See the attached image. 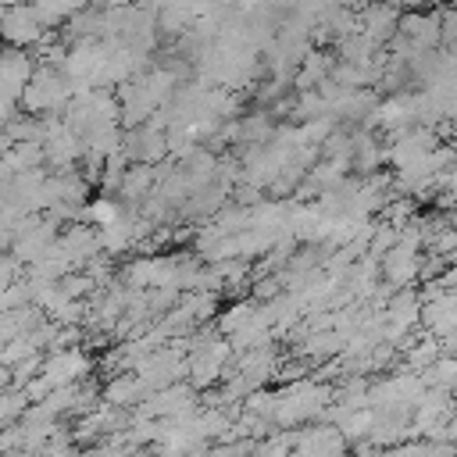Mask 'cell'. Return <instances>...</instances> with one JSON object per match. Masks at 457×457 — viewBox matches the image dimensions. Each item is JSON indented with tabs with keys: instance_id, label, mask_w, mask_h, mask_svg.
<instances>
[{
	"instance_id": "cell-1",
	"label": "cell",
	"mask_w": 457,
	"mask_h": 457,
	"mask_svg": "<svg viewBox=\"0 0 457 457\" xmlns=\"http://www.w3.org/2000/svg\"><path fill=\"white\" fill-rule=\"evenodd\" d=\"M336 400V389L325 386V382H293L286 389H278V407H275V425L282 428H293V425H303V421H314L318 414H325Z\"/></svg>"
},
{
	"instance_id": "cell-2",
	"label": "cell",
	"mask_w": 457,
	"mask_h": 457,
	"mask_svg": "<svg viewBox=\"0 0 457 457\" xmlns=\"http://www.w3.org/2000/svg\"><path fill=\"white\" fill-rule=\"evenodd\" d=\"M428 393L425 378L414 375V371H396V375H386L382 382L371 386V411L378 414H400V418H411L421 403V396Z\"/></svg>"
},
{
	"instance_id": "cell-3",
	"label": "cell",
	"mask_w": 457,
	"mask_h": 457,
	"mask_svg": "<svg viewBox=\"0 0 457 457\" xmlns=\"http://www.w3.org/2000/svg\"><path fill=\"white\" fill-rule=\"evenodd\" d=\"M71 100H75L71 79L64 71H57V68L39 64L32 82H29V89H25V96H21V107H25V114H46L50 118L57 111H68Z\"/></svg>"
},
{
	"instance_id": "cell-4",
	"label": "cell",
	"mask_w": 457,
	"mask_h": 457,
	"mask_svg": "<svg viewBox=\"0 0 457 457\" xmlns=\"http://www.w3.org/2000/svg\"><path fill=\"white\" fill-rule=\"evenodd\" d=\"M193 411H196V386L175 382V386H168L161 393H150V400L136 414L154 418V421H179V418H186Z\"/></svg>"
},
{
	"instance_id": "cell-5",
	"label": "cell",
	"mask_w": 457,
	"mask_h": 457,
	"mask_svg": "<svg viewBox=\"0 0 457 457\" xmlns=\"http://www.w3.org/2000/svg\"><path fill=\"white\" fill-rule=\"evenodd\" d=\"M368 125L389 132L393 139L403 136V132H411V129H418V104H414V93H396V96L382 100V104L375 107V114L368 118Z\"/></svg>"
},
{
	"instance_id": "cell-6",
	"label": "cell",
	"mask_w": 457,
	"mask_h": 457,
	"mask_svg": "<svg viewBox=\"0 0 457 457\" xmlns=\"http://www.w3.org/2000/svg\"><path fill=\"white\" fill-rule=\"evenodd\" d=\"M432 150H439V136L432 129H411L403 136H396L386 150V161L396 168V171H407L414 164H421Z\"/></svg>"
},
{
	"instance_id": "cell-7",
	"label": "cell",
	"mask_w": 457,
	"mask_h": 457,
	"mask_svg": "<svg viewBox=\"0 0 457 457\" xmlns=\"http://www.w3.org/2000/svg\"><path fill=\"white\" fill-rule=\"evenodd\" d=\"M0 29H4L7 46H18V50H29V46H36L50 36L32 7H4L0 11Z\"/></svg>"
},
{
	"instance_id": "cell-8",
	"label": "cell",
	"mask_w": 457,
	"mask_h": 457,
	"mask_svg": "<svg viewBox=\"0 0 457 457\" xmlns=\"http://www.w3.org/2000/svg\"><path fill=\"white\" fill-rule=\"evenodd\" d=\"M232 343L228 339H218L214 346H207V350H200V353H193L189 357V386H196V389H207V386H214L221 375H228V361H232Z\"/></svg>"
},
{
	"instance_id": "cell-9",
	"label": "cell",
	"mask_w": 457,
	"mask_h": 457,
	"mask_svg": "<svg viewBox=\"0 0 457 457\" xmlns=\"http://www.w3.org/2000/svg\"><path fill=\"white\" fill-rule=\"evenodd\" d=\"M89 371V357L82 350H54L46 353L43 368H39V378L50 386V389H64V386H75L82 375Z\"/></svg>"
},
{
	"instance_id": "cell-10",
	"label": "cell",
	"mask_w": 457,
	"mask_h": 457,
	"mask_svg": "<svg viewBox=\"0 0 457 457\" xmlns=\"http://www.w3.org/2000/svg\"><path fill=\"white\" fill-rule=\"evenodd\" d=\"M378 268H382V278L389 289H411V282L421 278V246L396 243V250L386 253Z\"/></svg>"
},
{
	"instance_id": "cell-11",
	"label": "cell",
	"mask_w": 457,
	"mask_h": 457,
	"mask_svg": "<svg viewBox=\"0 0 457 457\" xmlns=\"http://www.w3.org/2000/svg\"><path fill=\"white\" fill-rule=\"evenodd\" d=\"M125 154H129L132 164H150V168H154V161H161V157L171 154V150H168V132L146 121L143 129L125 132Z\"/></svg>"
},
{
	"instance_id": "cell-12",
	"label": "cell",
	"mask_w": 457,
	"mask_h": 457,
	"mask_svg": "<svg viewBox=\"0 0 457 457\" xmlns=\"http://www.w3.org/2000/svg\"><path fill=\"white\" fill-rule=\"evenodd\" d=\"M296 457H343L346 453V436L336 425H311L296 432Z\"/></svg>"
},
{
	"instance_id": "cell-13",
	"label": "cell",
	"mask_w": 457,
	"mask_h": 457,
	"mask_svg": "<svg viewBox=\"0 0 457 457\" xmlns=\"http://www.w3.org/2000/svg\"><path fill=\"white\" fill-rule=\"evenodd\" d=\"M104 403H111V407H118V411H129V407H143L146 400H150V389L143 386V378L132 371V375H114L107 386H104Z\"/></svg>"
},
{
	"instance_id": "cell-14",
	"label": "cell",
	"mask_w": 457,
	"mask_h": 457,
	"mask_svg": "<svg viewBox=\"0 0 457 457\" xmlns=\"http://www.w3.org/2000/svg\"><path fill=\"white\" fill-rule=\"evenodd\" d=\"M400 11H393V7H361V25H357V32L361 36H368L375 46H382L386 39H396L400 36Z\"/></svg>"
},
{
	"instance_id": "cell-15",
	"label": "cell",
	"mask_w": 457,
	"mask_h": 457,
	"mask_svg": "<svg viewBox=\"0 0 457 457\" xmlns=\"http://www.w3.org/2000/svg\"><path fill=\"white\" fill-rule=\"evenodd\" d=\"M421 325L428 328V336L446 339L457 332V293H443L436 300H425V318Z\"/></svg>"
},
{
	"instance_id": "cell-16",
	"label": "cell",
	"mask_w": 457,
	"mask_h": 457,
	"mask_svg": "<svg viewBox=\"0 0 457 457\" xmlns=\"http://www.w3.org/2000/svg\"><path fill=\"white\" fill-rule=\"evenodd\" d=\"M257 314H261V303H257L253 296L232 300V303L218 314V332H221L225 339H232V336H239L243 328H250V325L257 321Z\"/></svg>"
},
{
	"instance_id": "cell-17",
	"label": "cell",
	"mask_w": 457,
	"mask_h": 457,
	"mask_svg": "<svg viewBox=\"0 0 457 457\" xmlns=\"http://www.w3.org/2000/svg\"><path fill=\"white\" fill-rule=\"evenodd\" d=\"M43 325H46V314H43L39 307H18V311H4V318H0V336H4V343H14V339L32 336V332L43 328Z\"/></svg>"
},
{
	"instance_id": "cell-18",
	"label": "cell",
	"mask_w": 457,
	"mask_h": 457,
	"mask_svg": "<svg viewBox=\"0 0 457 457\" xmlns=\"http://www.w3.org/2000/svg\"><path fill=\"white\" fill-rule=\"evenodd\" d=\"M154 189H157V168H150V164H129V171H125V179L118 186V196L125 204H136V200L146 204Z\"/></svg>"
},
{
	"instance_id": "cell-19",
	"label": "cell",
	"mask_w": 457,
	"mask_h": 457,
	"mask_svg": "<svg viewBox=\"0 0 457 457\" xmlns=\"http://www.w3.org/2000/svg\"><path fill=\"white\" fill-rule=\"evenodd\" d=\"M439 357H443V339H436V336H421L403 346V368L414 375H425Z\"/></svg>"
},
{
	"instance_id": "cell-20",
	"label": "cell",
	"mask_w": 457,
	"mask_h": 457,
	"mask_svg": "<svg viewBox=\"0 0 457 457\" xmlns=\"http://www.w3.org/2000/svg\"><path fill=\"white\" fill-rule=\"evenodd\" d=\"M386 161V150L371 136H353V168L357 171H375Z\"/></svg>"
},
{
	"instance_id": "cell-21",
	"label": "cell",
	"mask_w": 457,
	"mask_h": 457,
	"mask_svg": "<svg viewBox=\"0 0 457 457\" xmlns=\"http://www.w3.org/2000/svg\"><path fill=\"white\" fill-rule=\"evenodd\" d=\"M32 11H36V18L43 21V29L50 32V29H57V25L71 21L82 7H79V4H32Z\"/></svg>"
},
{
	"instance_id": "cell-22",
	"label": "cell",
	"mask_w": 457,
	"mask_h": 457,
	"mask_svg": "<svg viewBox=\"0 0 457 457\" xmlns=\"http://www.w3.org/2000/svg\"><path fill=\"white\" fill-rule=\"evenodd\" d=\"M428 453V439H403V443H396L393 450H386V457H425Z\"/></svg>"
},
{
	"instance_id": "cell-23",
	"label": "cell",
	"mask_w": 457,
	"mask_h": 457,
	"mask_svg": "<svg viewBox=\"0 0 457 457\" xmlns=\"http://www.w3.org/2000/svg\"><path fill=\"white\" fill-rule=\"evenodd\" d=\"M443 43L457 46V11H443Z\"/></svg>"
},
{
	"instance_id": "cell-24",
	"label": "cell",
	"mask_w": 457,
	"mask_h": 457,
	"mask_svg": "<svg viewBox=\"0 0 457 457\" xmlns=\"http://www.w3.org/2000/svg\"><path fill=\"white\" fill-rule=\"evenodd\" d=\"M443 439L457 446V411H453V418H450V425H446V436H443Z\"/></svg>"
}]
</instances>
